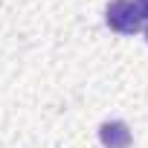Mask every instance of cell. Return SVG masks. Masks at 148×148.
Listing matches in <instances>:
<instances>
[{
    "mask_svg": "<svg viewBox=\"0 0 148 148\" xmlns=\"http://www.w3.org/2000/svg\"><path fill=\"white\" fill-rule=\"evenodd\" d=\"M105 23L119 35H136L142 29V15L134 0H110L105 9Z\"/></svg>",
    "mask_w": 148,
    "mask_h": 148,
    "instance_id": "obj_1",
    "label": "cell"
},
{
    "mask_svg": "<svg viewBox=\"0 0 148 148\" xmlns=\"http://www.w3.org/2000/svg\"><path fill=\"white\" fill-rule=\"evenodd\" d=\"M99 142L105 148H131L134 136H131V128L122 119H108V122L99 125Z\"/></svg>",
    "mask_w": 148,
    "mask_h": 148,
    "instance_id": "obj_2",
    "label": "cell"
},
{
    "mask_svg": "<svg viewBox=\"0 0 148 148\" xmlns=\"http://www.w3.org/2000/svg\"><path fill=\"white\" fill-rule=\"evenodd\" d=\"M134 3H136V9H139L142 21H148V0H134Z\"/></svg>",
    "mask_w": 148,
    "mask_h": 148,
    "instance_id": "obj_3",
    "label": "cell"
},
{
    "mask_svg": "<svg viewBox=\"0 0 148 148\" xmlns=\"http://www.w3.org/2000/svg\"><path fill=\"white\" fill-rule=\"evenodd\" d=\"M145 41H148V23H145Z\"/></svg>",
    "mask_w": 148,
    "mask_h": 148,
    "instance_id": "obj_4",
    "label": "cell"
}]
</instances>
